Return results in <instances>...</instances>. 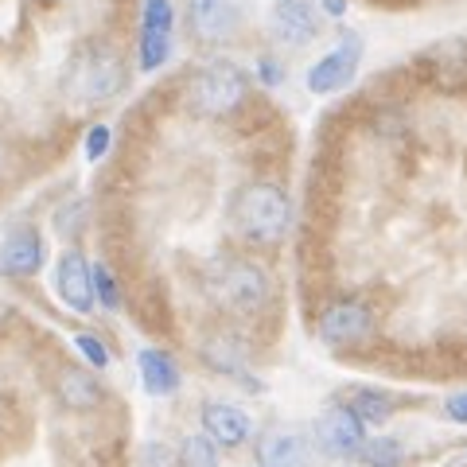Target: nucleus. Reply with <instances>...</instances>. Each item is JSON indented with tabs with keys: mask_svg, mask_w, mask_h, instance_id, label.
I'll use <instances>...</instances> for the list:
<instances>
[{
	"mask_svg": "<svg viewBox=\"0 0 467 467\" xmlns=\"http://www.w3.org/2000/svg\"><path fill=\"white\" fill-rule=\"evenodd\" d=\"M230 223L254 245H281L292 226V199L281 183L254 180L242 183L230 199Z\"/></svg>",
	"mask_w": 467,
	"mask_h": 467,
	"instance_id": "nucleus-1",
	"label": "nucleus"
},
{
	"mask_svg": "<svg viewBox=\"0 0 467 467\" xmlns=\"http://www.w3.org/2000/svg\"><path fill=\"white\" fill-rule=\"evenodd\" d=\"M245 94H250V78L230 58H214V63L199 67L195 78L187 82V106L199 117H230L245 101Z\"/></svg>",
	"mask_w": 467,
	"mask_h": 467,
	"instance_id": "nucleus-2",
	"label": "nucleus"
},
{
	"mask_svg": "<svg viewBox=\"0 0 467 467\" xmlns=\"http://www.w3.org/2000/svg\"><path fill=\"white\" fill-rule=\"evenodd\" d=\"M67 90L75 94L86 106L109 101L125 90V63L121 55L109 47H86L70 58L67 67Z\"/></svg>",
	"mask_w": 467,
	"mask_h": 467,
	"instance_id": "nucleus-3",
	"label": "nucleus"
},
{
	"mask_svg": "<svg viewBox=\"0 0 467 467\" xmlns=\"http://www.w3.org/2000/svg\"><path fill=\"white\" fill-rule=\"evenodd\" d=\"M211 296L234 312H257L269 300V276L254 261H226L211 276Z\"/></svg>",
	"mask_w": 467,
	"mask_h": 467,
	"instance_id": "nucleus-4",
	"label": "nucleus"
},
{
	"mask_svg": "<svg viewBox=\"0 0 467 467\" xmlns=\"http://www.w3.org/2000/svg\"><path fill=\"white\" fill-rule=\"evenodd\" d=\"M187 20L192 36L202 47H226L242 32V0H187Z\"/></svg>",
	"mask_w": 467,
	"mask_h": 467,
	"instance_id": "nucleus-5",
	"label": "nucleus"
},
{
	"mask_svg": "<svg viewBox=\"0 0 467 467\" xmlns=\"http://www.w3.org/2000/svg\"><path fill=\"white\" fill-rule=\"evenodd\" d=\"M316 331L327 347H358L374 335V308L362 300H335L319 312Z\"/></svg>",
	"mask_w": 467,
	"mask_h": 467,
	"instance_id": "nucleus-6",
	"label": "nucleus"
},
{
	"mask_svg": "<svg viewBox=\"0 0 467 467\" xmlns=\"http://www.w3.org/2000/svg\"><path fill=\"white\" fill-rule=\"evenodd\" d=\"M358 63H362V39L355 32H343L339 43H335L319 63H312L304 82H308L312 94H335V90H343V86H350V78L358 75Z\"/></svg>",
	"mask_w": 467,
	"mask_h": 467,
	"instance_id": "nucleus-7",
	"label": "nucleus"
},
{
	"mask_svg": "<svg viewBox=\"0 0 467 467\" xmlns=\"http://www.w3.org/2000/svg\"><path fill=\"white\" fill-rule=\"evenodd\" d=\"M316 444L335 460H350L367 444V425L355 417L350 405H331L327 413L316 420Z\"/></svg>",
	"mask_w": 467,
	"mask_h": 467,
	"instance_id": "nucleus-8",
	"label": "nucleus"
},
{
	"mask_svg": "<svg viewBox=\"0 0 467 467\" xmlns=\"http://www.w3.org/2000/svg\"><path fill=\"white\" fill-rule=\"evenodd\" d=\"M175 8L171 0H144L140 8V70H156L171 55Z\"/></svg>",
	"mask_w": 467,
	"mask_h": 467,
	"instance_id": "nucleus-9",
	"label": "nucleus"
},
{
	"mask_svg": "<svg viewBox=\"0 0 467 467\" xmlns=\"http://www.w3.org/2000/svg\"><path fill=\"white\" fill-rule=\"evenodd\" d=\"M55 292L70 312H94V265L78 250H63V257L55 261Z\"/></svg>",
	"mask_w": 467,
	"mask_h": 467,
	"instance_id": "nucleus-10",
	"label": "nucleus"
},
{
	"mask_svg": "<svg viewBox=\"0 0 467 467\" xmlns=\"http://www.w3.org/2000/svg\"><path fill=\"white\" fill-rule=\"evenodd\" d=\"M269 32L276 43H285V47H308L319 36V16L308 0H273Z\"/></svg>",
	"mask_w": 467,
	"mask_h": 467,
	"instance_id": "nucleus-11",
	"label": "nucleus"
},
{
	"mask_svg": "<svg viewBox=\"0 0 467 467\" xmlns=\"http://www.w3.org/2000/svg\"><path fill=\"white\" fill-rule=\"evenodd\" d=\"M43 257H47V245H43L36 226H16L0 245V273L8 276H32L39 273Z\"/></svg>",
	"mask_w": 467,
	"mask_h": 467,
	"instance_id": "nucleus-12",
	"label": "nucleus"
},
{
	"mask_svg": "<svg viewBox=\"0 0 467 467\" xmlns=\"http://www.w3.org/2000/svg\"><path fill=\"white\" fill-rule=\"evenodd\" d=\"M261 467H312V444L296 429H269L257 441Z\"/></svg>",
	"mask_w": 467,
	"mask_h": 467,
	"instance_id": "nucleus-13",
	"label": "nucleus"
},
{
	"mask_svg": "<svg viewBox=\"0 0 467 467\" xmlns=\"http://www.w3.org/2000/svg\"><path fill=\"white\" fill-rule=\"evenodd\" d=\"M202 429H207V436H211L214 444L238 448V444L250 441L254 420H250L245 409L230 405V401H207V405H202Z\"/></svg>",
	"mask_w": 467,
	"mask_h": 467,
	"instance_id": "nucleus-14",
	"label": "nucleus"
},
{
	"mask_svg": "<svg viewBox=\"0 0 467 467\" xmlns=\"http://www.w3.org/2000/svg\"><path fill=\"white\" fill-rule=\"evenodd\" d=\"M137 367H140V382L152 398H168V393L180 389V367H175V358L168 355V350L144 347L137 355Z\"/></svg>",
	"mask_w": 467,
	"mask_h": 467,
	"instance_id": "nucleus-15",
	"label": "nucleus"
},
{
	"mask_svg": "<svg viewBox=\"0 0 467 467\" xmlns=\"http://www.w3.org/2000/svg\"><path fill=\"white\" fill-rule=\"evenodd\" d=\"M55 389H58V401H63L67 409H78V413L101 405V386H98V378L90 370H78V367L58 370Z\"/></svg>",
	"mask_w": 467,
	"mask_h": 467,
	"instance_id": "nucleus-16",
	"label": "nucleus"
},
{
	"mask_svg": "<svg viewBox=\"0 0 467 467\" xmlns=\"http://www.w3.org/2000/svg\"><path fill=\"white\" fill-rule=\"evenodd\" d=\"M350 409H355V417L362 425H386L393 417V398L382 389H358L355 398H350Z\"/></svg>",
	"mask_w": 467,
	"mask_h": 467,
	"instance_id": "nucleus-17",
	"label": "nucleus"
},
{
	"mask_svg": "<svg viewBox=\"0 0 467 467\" xmlns=\"http://www.w3.org/2000/svg\"><path fill=\"white\" fill-rule=\"evenodd\" d=\"M358 460L367 467H401L405 448H401V441H393V436H374V441L362 444Z\"/></svg>",
	"mask_w": 467,
	"mask_h": 467,
	"instance_id": "nucleus-18",
	"label": "nucleus"
},
{
	"mask_svg": "<svg viewBox=\"0 0 467 467\" xmlns=\"http://www.w3.org/2000/svg\"><path fill=\"white\" fill-rule=\"evenodd\" d=\"M180 467H223L218 463V444L207 432H195L180 444Z\"/></svg>",
	"mask_w": 467,
	"mask_h": 467,
	"instance_id": "nucleus-19",
	"label": "nucleus"
},
{
	"mask_svg": "<svg viewBox=\"0 0 467 467\" xmlns=\"http://www.w3.org/2000/svg\"><path fill=\"white\" fill-rule=\"evenodd\" d=\"M94 296L101 308H121V292H117V281L106 265H94Z\"/></svg>",
	"mask_w": 467,
	"mask_h": 467,
	"instance_id": "nucleus-20",
	"label": "nucleus"
},
{
	"mask_svg": "<svg viewBox=\"0 0 467 467\" xmlns=\"http://www.w3.org/2000/svg\"><path fill=\"white\" fill-rule=\"evenodd\" d=\"M202 358H207L214 370H223V374H238V367H242V358L234 355V350H230L223 339H218V343H211L207 350H202Z\"/></svg>",
	"mask_w": 467,
	"mask_h": 467,
	"instance_id": "nucleus-21",
	"label": "nucleus"
},
{
	"mask_svg": "<svg viewBox=\"0 0 467 467\" xmlns=\"http://www.w3.org/2000/svg\"><path fill=\"white\" fill-rule=\"evenodd\" d=\"M140 467H180V456H175L168 444L152 441V444L140 448Z\"/></svg>",
	"mask_w": 467,
	"mask_h": 467,
	"instance_id": "nucleus-22",
	"label": "nucleus"
},
{
	"mask_svg": "<svg viewBox=\"0 0 467 467\" xmlns=\"http://www.w3.org/2000/svg\"><path fill=\"white\" fill-rule=\"evenodd\" d=\"M75 347L82 350V358L90 362V367H109V350H106V343H98L94 335H75Z\"/></svg>",
	"mask_w": 467,
	"mask_h": 467,
	"instance_id": "nucleus-23",
	"label": "nucleus"
},
{
	"mask_svg": "<svg viewBox=\"0 0 467 467\" xmlns=\"http://www.w3.org/2000/svg\"><path fill=\"white\" fill-rule=\"evenodd\" d=\"M106 152H109V129L94 125L90 133H86V160H101Z\"/></svg>",
	"mask_w": 467,
	"mask_h": 467,
	"instance_id": "nucleus-24",
	"label": "nucleus"
},
{
	"mask_svg": "<svg viewBox=\"0 0 467 467\" xmlns=\"http://www.w3.org/2000/svg\"><path fill=\"white\" fill-rule=\"evenodd\" d=\"M444 413H448V420H456V425H467V393H451L444 401Z\"/></svg>",
	"mask_w": 467,
	"mask_h": 467,
	"instance_id": "nucleus-25",
	"label": "nucleus"
},
{
	"mask_svg": "<svg viewBox=\"0 0 467 467\" xmlns=\"http://www.w3.org/2000/svg\"><path fill=\"white\" fill-rule=\"evenodd\" d=\"M257 75H261V82L265 86H281V78H285V70L273 63V58H261L257 63Z\"/></svg>",
	"mask_w": 467,
	"mask_h": 467,
	"instance_id": "nucleus-26",
	"label": "nucleus"
},
{
	"mask_svg": "<svg viewBox=\"0 0 467 467\" xmlns=\"http://www.w3.org/2000/svg\"><path fill=\"white\" fill-rule=\"evenodd\" d=\"M324 12H327V16H343V12H347V0H324Z\"/></svg>",
	"mask_w": 467,
	"mask_h": 467,
	"instance_id": "nucleus-27",
	"label": "nucleus"
}]
</instances>
